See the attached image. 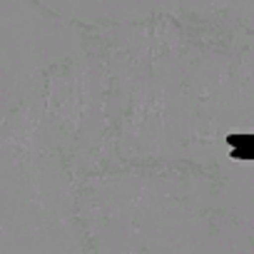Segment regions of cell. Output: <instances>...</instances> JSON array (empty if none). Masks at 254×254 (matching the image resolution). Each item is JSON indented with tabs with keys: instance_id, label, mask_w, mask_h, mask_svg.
I'll return each mask as SVG.
<instances>
[{
	"instance_id": "obj_1",
	"label": "cell",
	"mask_w": 254,
	"mask_h": 254,
	"mask_svg": "<svg viewBox=\"0 0 254 254\" xmlns=\"http://www.w3.org/2000/svg\"><path fill=\"white\" fill-rule=\"evenodd\" d=\"M227 145L234 160H254V135H229Z\"/></svg>"
}]
</instances>
